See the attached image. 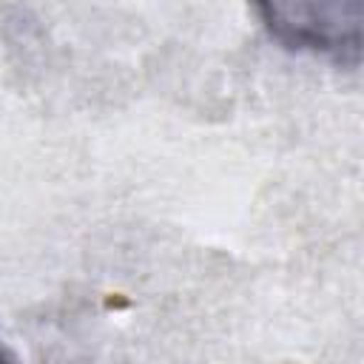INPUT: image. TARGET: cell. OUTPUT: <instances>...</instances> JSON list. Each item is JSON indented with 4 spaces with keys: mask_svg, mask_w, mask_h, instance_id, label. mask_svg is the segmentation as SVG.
<instances>
[{
    "mask_svg": "<svg viewBox=\"0 0 364 364\" xmlns=\"http://www.w3.org/2000/svg\"><path fill=\"white\" fill-rule=\"evenodd\" d=\"M259 14L287 48L324 54L336 63H358L361 3H264Z\"/></svg>",
    "mask_w": 364,
    "mask_h": 364,
    "instance_id": "6da1fadb",
    "label": "cell"
},
{
    "mask_svg": "<svg viewBox=\"0 0 364 364\" xmlns=\"http://www.w3.org/2000/svg\"><path fill=\"white\" fill-rule=\"evenodd\" d=\"M0 364H20V358H17V353L9 347V341L0 336Z\"/></svg>",
    "mask_w": 364,
    "mask_h": 364,
    "instance_id": "7a4b0ae2",
    "label": "cell"
}]
</instances>
